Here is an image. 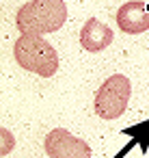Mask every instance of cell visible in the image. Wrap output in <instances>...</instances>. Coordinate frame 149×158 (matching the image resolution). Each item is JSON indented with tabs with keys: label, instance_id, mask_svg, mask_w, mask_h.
I'll use <instances>...</instances> for the list:
<instances>
[{
	"label": "cell",
	"instance_id": "6da1fadb",
	"mask_svg": "<svg viewBox=\"0 0 149 158\" xmlns=\"http://www.w3.org/2000/svg\"><path fill=\"white\" fill-rule=\"evenodd\" d=\"M67 20V5L63 0H30L15 18L22 35H50L56 33Z\"/></svg>",
	"mask_w": 149,
	"mask_h": 158
},
{
	"label": "cell",
	"instance_id": "7a4b0ae2",
	"mask_svg": "<svg viewBox=\"0 0 149 158\" xmlns=\"http://www.w3.org/2000/svg\"><path fill=\"white\" fill-rule=\"evenodd\" d=\"M13 56L22 69L43 78L54 76L58 69L56 50L39 35H20V39L13 46Z\"/></svg>",
	"mask_w": 149,
	"mask_h": 158
},
{
	"label": "cell",
	"instance_id": "3957f363",
	"mask_svg": "<svg viewBox=\"0 0 149 158\" xmlns=\"http://www.w3.org/2000/svg\"><path fill=\"white\" fill-rule=\"evenodd\" d=\"M132 95V85L123 74H112L110 78H106L102 82V87L95 93L93 100V108L95 115L102 119H117L125 113L127 102Z\"/></svg>",
	"mask_w": 149,
	"mask_h": 158
},
{
	"label": "cell",
	"instance_id": "277c9868",
	"mask_svg": "<svg viewBox=\"0 0 149 158\" xmlns=\"http://www.w3.org/2000/svg\"><path fill=\"white\" fill-rule=\"evenodd\" d=\"M46 154L50 158H91V147L87 141L74 136L65 128H54L43 139Z\"/></svg>",
	"mask_w": 149,
	"mask_h": 158
},
{
	"label": "cell",
	"instance_id": "5b68a950",
	"mask_svg": "<svg viewBox=\"0 0 149 158\" xmlns=\"http://www.w3.org/2000/svg\"><path fill=\"white\" fill-rule=\"evenodd\" d=\"M117 26L125 35H140L149 31V11L143 0H130L117 11Z\"/></svg>",
	"mask_w": 149,
	"mask_h": 158
},
{
	"label": "cell",
	"instance_id": "8992f818",
	"mask_svg": "<svg viewBox=\"0 0 149 158\" xmlns=\"http://www.w3.org/2000/svg\"><path fill=\"white\" fill-rule=\"evenodd\" d=\"M112 44V28L99 22L97 18H89L80 31V46L87 52H102Z\"/></svg>",
	"mask_w": 149,
	"mask_h": 158
},
{
	"label": "cell",
	"instance_id": "52a82bcc",
	"mask_svg": "<svg viewBox=\"0 0 149 158\" xmlns=\"http://www.w3.org/2000/svg\"><path fill=\"white\" fill-rule=\"evenodd\" d=\"M121 134H127V136H130V143H127V145H123V147H121V152H119L117 156H112V158H125V156L134 149V145H140V152H143V154H147V152H149V119H145V121H138V123H134V126L123 128V130H121Z\"/></svg>",
	"mask_w": 149,
	"mask_h": 158
},
{
	"label": "cell",
	"instance_id": "ba28073f",
	"mask_svg": "<svg viewBox=\"0 0 149 158\" xmlns=\"http://www.w3.org/2000/svg\"><path fill=\"white\" fill-rule=\"evenodd\" d=\"M0 136H2V145H0V154L7 156L11 149H13V134L7 130V128H0Z\"/></svg>",
	"mask_w": 149,
	"mask_h": 158
},
{
	"label": "cell",
	"instance_id": "9c48e42d",
	"mask_svg": "<svg viewBox=\"0 0 149 158\" xmlns=\"http://www.w3.org/2000/svg\"><path fill=\"white\" fill-rule=\"evenodd\" d=\"M147 11H149V5H147Z\"/></svg>",
	"mask_w": 149,
	"mask_h": 158
}]
</instances>
